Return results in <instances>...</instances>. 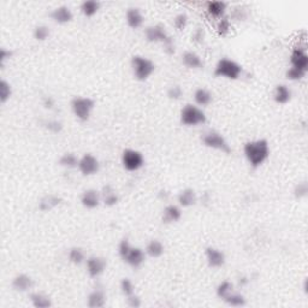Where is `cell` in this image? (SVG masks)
Segmentation results:
<instances>
[{"label":"cell","mask_w":308,"mask_h":308,"mask_svg":"<svg viewBox=\"0 0 308 308\" xmlns=\"http://www.w3.org/2000/svg\"><path fill=\"white\" fill-rule=\"evenodd\" d=\"M243 154L246 160L253 169H257L269 159L270 145L267 140L259 139L248 141L243 146Z\"/></svg>","instance_id":"cell-1"},{"label":"cell","mask_w":308,"mask_h":308,"mask_svg":"<svg viewBox=\"0 0 308 308\" xmlns=\"http://www.w3.org/2000/svg\"><path fill=\"white\" fill-rule=\"evenodd\" d=\"M118 256L132 269H139L146 260V252L140 247L131 246L129 240L123 238L118 244Z\"/></svg>","instance_id":"cell-2"},{"label":"cell","mask_w":308,"mask_h":308,"mask_svg":"<svg viewBox=\"0 0 308 308\" xmlns=\"http://www.w3.org/2000/svg\"><path fill=\"white\" fill-rule=\"evenodd\" d=\"M213 74L216 77H223V78L236 81L242 76L243 68L235 60L229 59V58H222L217 62Z\"/></svg>","instance_id":"cell-3"},{"label":"cell","mask_w":308,"mask_h":308,"mask_svg":"<svg viewBox=\"0 0 308 308\" xmlns=\"http://www.w3.org/2000/svg\"><path fill=\"white\" fill-rule=\"evenodd\" d=\"M180 123L185 127H198L205 124L207 116L203 108L193 103H187L180 111Z\"/></svg>","instance_id":"cell-4"},{"label":"cell","mask_w":308,"mask_h":308,"mask_svg":"<svg viewBox=\"0 0 308 308\" xmlns=\"http://www.w3.org/2000/svg\"><path fill=\"white\" fill-rule=\"evenodd\" d=\"M70 107L78 121L87 122L94 110L95 102L89 97H75L71 100Z\"/></svg>","instance_id":"cell-5"},{"label":"cell","mask_w":308,"mask_h":308,"mask_svg":"<svg viewBox=\"0 0 308 308\" xmlns=\"http://www.w3.org/2000/svg\"><path fill=\"white\" fill-rule=\"evenodd\" d=\"M131 69L137 81H147L155 70V64L143 55H134L131 58Z\"/></svg>","instance_id":"cell-6"},{"label":"cell","mask_w":308,"mask_h":308,"mask_svg":"<svg viewBox=\"0 0 308 308\" xmlns=\"http://www.w3.org/2000/svg\"><path fill=\"white\" fill-rule=\"evenodd\" d=\"M122 165L127 171H137L145 165V156L140 151L134 150V148H127L122 153Z\"/></svg>","instance_id":"cell-7"},{"label":"cell","mask_w":308,"mask_h":308,"mask_svg":"<svg viewBox=\"0 0 308 308\" xmlns=\"http://www.w3.org/2000/svg\"><path fill=\"white\" fill-rule=\"evenodd\" d=\"M201 141H203L204 146L212 148V150L219 151V152L227 154L231 152L229 142L225 140V137L222 134H219L218 131H214V130L204 134L203 137H201Z\"/></svg>","instance_id":"cell-8"},{"label":"cell","mask_w":308,"mask_h":308,"mask_svg":"<svg viewBox=\"0 0 308 308\" xmlns=\"http://www.w3.org/2000/svg\"><path fill=\"white\" fill-rule=\"evenodd\" d=\"M77 169L79 170V172L83 176H93V175L99 172L100 163L97 156L93 155L92 153H86L79 158Z\"/></svg>","instance_id":"cell-9"},{"label":"cell","mask_w":308,"mask_h":308,"mask_svg":"<svg viewBox=\"0 0 308 308\" xmlns=\"http://www.w3.org/2000/svg\"><path fill=\"white\" fill-rule=\"evenodd\" d=\"M106 267H107V261L103 257L92 256L86 260L87 273L90 278L100 277L105 272Z\"/></svg>","instance_id":"cell-10"},{"label":"cell","mask_w":308,"mask_h":308,"mask_svg":"<svg viewBox=\"0 0 308 308\" xmlns=\"http://www.w3.org/2000/svg\"><path fill=\"white\" fill-rule=\"evenodd\" d=\"M145 38L151 44H158V42L164 44L170 38V35L167 34L165 26L158 23V25L150 26L145 29Z\"/></svg>","instance_id":"cell-11"},{"label":"cell","mask_w":308,"mask_h":308,"mask_svg":"<svg viewBox=\"0 0 308 308\" xmlns=\"http://www.w3.org/2000/svg\"><path fill=\"white\" fill-rule=\"evenodd\" d=\"M290 64L291 68L299 69L302 71H308V54L306 47L296 46L293 49L290 54Z\"/></svg>","instance_id":"cell-12"},{"label":"cell","mask_w":308,"mask_h":308,"mask_svg":"<svg viewBox=\"0 0 308 308\" xmlns=\"http://www.w3.org/2000/svg\"><path fill=\"white\" fill-rule=\"evenodd\" d=\"M206 261L211 269H220L224 266L227 257H225L224 252L220 251L219 248L216 247H207L205 251Z\"/></svg>","instance_id":"cell-13"},{"label":"cell","mask_w":308,"mask_h":308,"mask_svg":"<svg viewBox=\"0 0 308 308\" xmlns=\"http://www.w3.org/2000/svg\"><path fill=\"white\" fill-rule=\"evenodd\" d=\"M11 286L13 290L18 291V293H26V291L33 289L34 280L26 273H20V275L13 277Z\"/></svg>","instance_id":"cell-14"},{"label":"cell","mask_w":308,"mask_h":308,"mask_svg":"<svg viewBox=\"0 0 308 308\" xmlns=\"http://www.w3.org/2000/svg\"><path fill=\"white\" fill-rule=\"evenodd\" d=\"M50 17H51L53 22L58 23V25H66V23H70L73 21L74 13L70 10V7L62 5V6L53 9L50 12Z\"/></svg>","instance_id":"cell-15"},{"label":"cell","mask_w":308,"mask_h":308,"mask_svg":"<svg viewBox=\"0 0 308 308\" xmlns=\"http://www.w3.org/2000/svg\"><path fill=\"white\" fill-rule=\"evenodd\" d=\"M102 203V194L97 189H87L82 193L81 204L84 208L94 209Z\"/></svg>","instance_id":"cell-16"},{"label":"cell","mask_w":308,"mask_h":308,"mask_svg":"<svg viewBox=\"0 0 308 308\" xmlns=\"http://www.w3.org/2000/svg\"><path fill=\"white\" fill-rule=\"evenodd\" d=\"M177 203H179V206L183 207V208L193 207L198 203V195H196L195 190L192 188H185V189L180 190L177 195Z\"/></svg>","instance_id":"cell-17"},{"label":"cell","mask_w":308,"mask_h":308,"mask_svg":"<svg viewBox=\"0 0 308 308\" xmlns=\"http://www.w3.org/2000/svg\"><path fill=\"white\" fill-rule=\"evenodd\" d=\"M126 20L131 29L141 28L143 22H145V17H143L141 10L139 7H130V9H128V11L126 13Z\"/></svg>","instance_id":"cell-18"},{"label":"cell","mask_w":308,"mask_h":308,"mask_svg":"<svg viewBox=\"0 0 308 308\" xmlns=\"http://www.w3.org/2000/svg\"><path fill=\"white\" fill-rule=\"evenodd\" d=\"M293 98V92L286 84H278L273 90V100L278 105H285Z\"/></svg>","instance_id":"cell-19"},{"label":"cell","mask_w":308,"mask_h":308,"mask_svg":"<svg viewBox=\"0 0 308 308\" xmlns=\"http://www.w3.org/2000/svg\"><path fill=\"white\" fill-rule=\"evenodd\" d=\"M63 203V199L57 194H47L40 200L39 209L42 212H50Z\"/></svg>","instance_id":"cell-20"},{"label":"cell","mask_w":308,"mask_h":308,"mask_svg":"<svg viewBox=\"0 0 308 308\" xmlns=\"http://www.w3.org/2000/svg\"><path fill=\"white\" fill-rule=\"evenodd\" d=\"M182 63L185 68L198 70L204 66V62L200 55L194 51H185L182 54Z\"/></svg>","instance_id":"cell-21"},{"label":"cell","mask_w":308,"mask_h":308,"mask_svg":"<svg viewBox=\"0 0 308 308\" xmlns=\"http://www.w3.org/2000/svg\"><path fill=\"white\" fill-rule=\"evenodd\" d=\"M182 218V209L177 205H169L164 208L163 214H161V220L165 224H172L176 223Z\"/></svg>","instance_id":"cell-22"},{"label":"cell","mask_w":308,"mask_h":308,"mask_svg":"<svg viewBox=\"0 0 308 308\" xmlns=\"http://www.w3.org/2000/svg\"><path fill=\"white\" fill-rule=\"evenodd\" d=\"M106 301H107V297H106L105 291L103 289H94L88 295L87 305L90 308H100L105 306Z\"/></svg>","instance_id":"cell-23"},{"label":"cell","mask_w":308,"mask_h":308,"mask_svg":"<svg viewBox=\"0 0 308 308\" xmlns=\"http://www.w3.org/2000/svg\"><path fill=\"white\" fill-rule=\"evenodd\" d=\"M100 194H102V203L106 207H113L118 204L119 196L112 185H105Z\"/></svg>","instance_id":"cell-24"},{"label":"cell","mask_w":308,"mask_h":308,"mask_svg":"<svg viewBox=\"0 0 308 308\" xmlns=\"http://www.w3.org/2000/svg\"><path fill=\"white\" fill-rule=\"evenodd\" d=\"M194 102L199 107H206L213 102V95L206 88H198L194 92Z\"/></svg>","instance_id":"cell-25"},{"label":"cell","mask_w":308,"mask_h":308,"mask_svg":"<svg viewBox=\"0 0 308 308\" xmlns=\"http://www.w3.org/2000/svg\"><path fill=\"white\" fill-rule=\"evenodd\" d=\"M145 252H146V256L156 259V257H160L161 256H163L164 252H165V247H164V244L161 241L151 240L150 242L147 243V246H146Z\"/></svg>","instance_id":"cell-26"},{"label":"cell","mask_w":308,"mask_h":308,"mask_svg":"<svg viewBox=\"0 0 308 308\" xmlns=\"http://www.w3.org/2000/svg\"><path fill=\"white\" fill-rule=\"evenodd\" d=\"M227 4L224 1H209L207 2V12L214 18H223L227 12Z\"/></svg>","instance_id":"cell-27"},{"label":"cell","mask_w":308,"mask_h":308,"mask_svg":"<svg viewBox=\"0 0 308 308\" xmlns=\"http://www.w3.org/2000/svg\"><path fill=\"white\" fill-rule=\"evenodd\" d=\"M223 301H224L228 306L231 307H243L246 306L247 304V300L243 294L237 293V291L235 290L231 291L228 296H225L224 299H223Z\"/></svg>","instance_id":"cell-28"},{"label":"cell","mask_w":308,"mask_h":308,"mask_svg":"<svg viewBox=\"0 0 308 308\" xmlns=\"http://www.w3.org/2000/svg\"><path fill=\"white\" fill-rule=\"evenodd\" d=\"M30 302L35 308H49L52 306V300L42 293H33L30 295Z\"/></svg>","instance_id":"cell-29"},{"label":"cell","mask_w":308,"mask_h":308,"mask_svg":"<svg viewBox=\"0 0 308 308\" xmlns=\"http://www.w3.org/2000/svg\"><path fill=\"white\" fill-rule=\"evenodd\" d=\"M69 261L74 265H82L86 262V253L81 247H73L68 254Z\"/></svg>","instance_id":"cell-30"},{"label":"cell","mask_w":308,"mask_h":308,"mask_svg":"<svg viewBox=\"0 0 308 308\" xmlns=\"http://www.w3.org/2000/svg\"><path fill=\"white\" fill-rule=\"evenodd\" d=\"M81 12L86 17H93L100 9V2L97 0H86L81 4Z\"/></svg>","instance_id":"cell-31"},{"label":"cell","mask_w":308,"mask_h":308,"mask_svg":"<svg viewBox=\"0 0 308 308\" xmlns=\"http://www.w3.org/2000/svg\"><path fill=\"white\" fill-rule=\"evenodd\" d=\"M79 158L75 153H64L59 159V165L65 167V169H76L78 167Z\"/></svg>","instance_id":"cell-32"},{"label":"cell","mask_w":308,"mask_h":308,"mask_svg":"<svg viewBox=\"0 0 308 308\" xmlns=\"http://www.w3.org/2000/svg\"><path fill=\"white\" fill-rule=\"evenodd\" d=\"M233 290H235V289H233V284L231 283L230 281H223V282L219 283L218 286H217L216 294L220 300H223L225 296L229 295L231 291Z\"/></svg>","instance_id":"cell-33"},{"label":"cell","mask_w":308,"mask_h":308,"mask_svg":"<svg viewBox=\"0 0 308 308\" xmlns=\"http://www.w3.org/2000/svg\"><path fill=\"white\" fill-rule=\"evenodd\" d=\"M11 95H12L11 84L7 81H5V79H1V81H0V103H5L10 98H11Z\"/></svg>","instance_id":"cell-34"},{"label":"cell","mask_w":308,"mask_h":308,"mask_svg":"<svg viewBox=\"0 0 308 308\" xmlns=\"http://www.w3.org/2000/svg\"><path fill=\"white\" fill-rule=\"evenodd\" d=\"M50 34H51V31H50L49 26L45 25H40L35 26L33 35L36 41H45V40L49 39Z\"/></svg>","instance_id":"cell-35"},{"label":"cell","mask_w":308,"mask_h":308,"mask_svg":"<svg viewBox=\"0 0 308 308\" xmlns=\"http://www.w3.org/2000/svg\"><path fill=\"white\" fill-rule=\"evenodd\" d=\"M306 74H307L306 71L299 70V69L291 68L290 66V68L286 70L285 77H286V79H289V81H291V82H299V81H301V79L305 78Z\"/></svg>","instance_id":"cell-36"},{"label":"cell","mask_w":308,"mask_h":308,"mask_svg":"<svg viewBox=\"0 0 308 308\" xmlns=\"http://www.w3.org/2000/svg\"><path fill=\"white\" fill-rule=\"evenodd\" d=\"M119 288H121L122 294L126 297L135 294V285L130 278H123L119 283Z\"/></svg>","instance_id":"cell-37"},{"label":"cell","mask_w":308,"mask_h":308,"mask_svg":"<svg viewBox=\"0 0 308 308\" xmlns=\"http://www.w3.org/2000/svg\"><path fill=\"white\" fill-rule=\"evenodd\" d=\"M307 195H308V184L306 180L297 183V184L295 185V188H294V196H295L296 199H299V200H301V199L307 198Z\"/></svg>","instance_id":"cell-38"},{"label":"cell","mask_w":308,"mask_h":308,"mask_svg":"<svg viewBox=\"0 0 308 308\" xmlns=\"http://www.w3.org/2000/svg\"><path fill=\"white\" fill-rule=\"evenodd\" d=\"M188 26V16L185 13L180 12L179 15L175 16L174 18V26L179 31L184 30Z\"/></svg>","instance_id":"cell-39"},{"label":"cell","mask_w":308,"mask_h":308,"mask_svg":"<svg viewBox=\"0 0 308 308\" xmlns=\"http://www.w3.org/2000/svg\"><path fill=\"white\" fill-rule=\"evenodd\" d=\"M45 127L52 134H59L63 130V123L60 121H58V119H50L49 122L45 123Z\"/></svg>","instance_id":"cell-40"},{"label":"cell","mask_w":308,"mask_h":308,"mask_svg":"<svg viewBox=\"0 0 308 308\" xmlns=\"http://www.w3.org/2000/svg\"><path fill=\"white\" fill-rule=\"evenodd\" d=\"M230 21L228 20L227 17H223L220 18L219 22H218V26H217V31H218V34L220 36H227L228 34H229L230 31Z\"/></svg>","instance_id":"cell-41"},{"label":"cell","mask_w":308,"mask_h":308,"mask_svg":"<svg viewBox=\"0 0 308 308\" xmlns=\"http://www.w3.org/2000/svg\"><path fill=\"white\" fill-rule=\"evenodd\" d=\"M167 97L171 100H180L183 97V89L180 88V86H179V84L171 86L167 89Z\"/></svg>","instance_id":"cell-42"},{"label":"cell","mask_w":308,"mask_h":308,"mask_svg":"<svg viewBox=\"0 0 308 308\" xmlns=\"http://www.w3.org/2000/svg\"><path fill=\"white\" fill-rule=\"evenodd\" d=\"M127 305L131 308H139L141 307L142 301L140 299V296H137L136 294H132V295L127 296Z\"/></svg>","instance_id":"cell-43"},{"label":"cell","mask_w":308,"mask_h":308,"mask_svg":"<svg viewBox=\"0 0 308 308\" xmlns=\"http://www.w3.org/2000/svg\"><path fill=\"white\" fill-rule=\"evenodd\" d=\"M163 46H164V52H165L166 54L172 55V54H175V52H176V46H175V42L171 36H170V38L164 42Z\"/></svg>","instance_id":"cell-44"},{"label":"cell","mask_w":308,"mask_h":308,"mask_svg":"<svg viewBox=\"0 0 308 308\" xmlns=\"http://www.w3.org/2000/svg\"><path fill=\"white\" fill-rule=\"evenodd\" d=\"M205 30H204L203 28H198L194 30L193 35H192V40L195 44H201V42H204V40H205Z\"/></svg>","instance_id":"cell-45"},{"label":"cell","mask_w":308,"mask_h":308,"mask_svg":"<svg viewBox=\"0 0 308 308\" xmlns=\"http://www.w3.org/2000/svg\"><path fill=\"white\" fill-rule=\"evenodd\" d=\"M42 105H44V107L46 108V110H53L55 106V99L51 97V95H46V97H44V99H42Z\"/></svg>","instance_id":"cell-46"},{"label":"cell","mask_w":308,"mask_h":308,"mask_svg":"<svg viewBox=\"0 0 308 308\" xmlns=\"http://www.w3.org/2000/svg\"><path fill=\"white\" fill-rule=\"evenodd\" d=\"M11 55H12V52L9 51V50H6V49L0 50V66H1V68L5 65V62L11 58Z\"/></svg>","instance_id":"cell-47"},{"label":"cell","mask_w":308,"mask_h":308,"mask_svg":"<svg viewBox=\"0 0 308 308\" xmlns=\"http://www.w3.org/2000/svg\"><path fill=\"white\" fill-rule=\"evenodd\" d=\"M304 291H305V293H307V280H305V283H304Z\"/></svg>","instance_id":"cell-48"}]
</instances>
